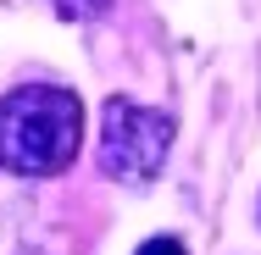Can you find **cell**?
<instances>
[{
	"mask_svg": "<svg viewBox=\"0 0 261 255\" xmlns=\"http://www.w3.org/2000/svg\"><path fill=\"white\" fill-rule=\"evenodd\" d=\"M84 145V100L61 83H22L0 95V166L17 178H56Z\"/></svg>",
	"mask_w": 261,
	"mask_h": 255,
	"instance_id": "6da1fadb",
	"label": "cell"
},
{
	"mask_svg": "<svg viewBox=\"0 0 261 255\" xmlns=\"http://www.w3.org/2000/svg\"><path fill=\"white\" fill-rule=\"evenodd\" d=\"M172 150V117L156 105H139L128 95H111L100 105V166L122 183L156 178Z\"/></svg>",
	"mask_w": 261,
	"mask_h": 255,
	"instance_id": "7a4b0ae2",
	"label": "cell"
},
{
	"mask_svg": "<svg viewBox=\"0 0 261 255\" xmlns=\"http://www.w3.org/2000/svg\"><path fill=\"white\" fill-rule=\"evenodd\" d=\"M134 255H189V250H184V239H172V233H156V239H145Z\"/></svg>",
	"mask_w": 261,
	"mask_h": 255,
	"instance_id": "3957f363",
	"label": "cell"
}]
</instances>
